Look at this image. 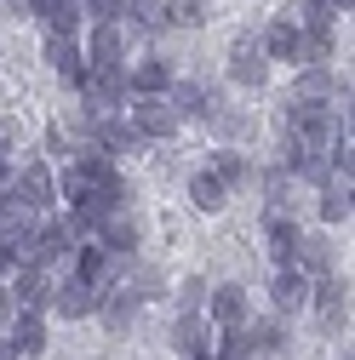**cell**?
<instances>
[{
	"label": "cell",
	"mask_w": 355,
	"mask_h": 360,
	"mask_svg": "<svg viewBox=\"0 0 355 360\" xmlns=\"http://www.w3.org/2000/svg\"><path fill=\"white\" fill-rule=\"evenodd\" d=\"M6 184H12V172H6V155H0V195H6Z\"/></svg>",
	"instance_id": "cell-34"
},
{
	"label": "cell",
	"mask_w": 355,
	"mask_h": 360,
	"mask_svg": "<svg viewBox=\"0 0 355 360\" xmlns=\"http://www.w3.org/2000/svg\"><path fill=\"white\" fill-rule=\"evenodd\" d=\"M189 360H212V354H189Z\"/></svg>",
	"instance_id": "cell-36"
},
{
	"label": "cell",
	"mask_w": 355,
	"mask_h": 360,
	"mask_svg": "<svg viewBox=\"0 0 355 360\" xmlns=\"http://www.w3.org/2000/svg\"><path fill=\"white\" fill-rule=\"evenodd\" d=\"M252 349H263V354H281V349H287V326H281V314H270V321H258V326H252Z\"/></svg>",
	"instance_id": "cell-27"
},
{
	"label": "cell",
	"mask_w": 355,
	"mask_h": 360,
	"mask_svg": "<svg viewBox=\"0 0 355 360\" xmlns=\"http://www.w3.org/2000/svg\"><path fill=\"white\" fill-rule=\"evenodd\" d=\"M263 52L281 58V63H292V58H298V23H292V18H275L270 29H263Z\"/></svg>",
	"instance_id": "cell-20"
},
{
	"label": "cell",
	"mask_w": 355,
	"mask_h": 360,
	"mask_svg": "<svg viewBox=\"0 0 355 360\" xmlns=\"http://www.w3.org/2000/svg\"><path fill=\"white\" fill-rule=\"evenodd\" d=\"M172 86V63L166 58H149V63H138V69H126V92L132 98H161Z\"/></svg>",
	"instance_id": "cell-12"
},
{
	"label": "cell",
	"mask_w": 355,
	"mask_h": 360,
	"mask_svg": "<svg viewBox=\"0 0 355 360\" xmlns=\"http://www.w3.org/2000/svg\"><path fill=\"white\" fill-rule=\"evenodd\" d=\"M161 23H172V29H201V23H206V0H161Z\"/></svg>",
	"instance_id": "cell-21"
},
{
	"label": "cell",
	"mask_w": 355,
	"mask_h": 360,
	"mask_svg": "<svg viewBox=\"0 0 355 360\" xmlns=\"http://www.w3.org/2000/svg\"><path fill=\"white\" fill-rule=\"evenodd\" d=\"M172 343L184 349V354H206V314H201V309H189L184 321H178V332H172Z\"/></svg>",
	"instance_id": "cell-23"
},
{
	"label": "cell",
	"mask_w": 355,
	"mask_h": 360,
	"mask_svg": "<svg viewBox=\"0 0 355 360\" xmlns=\"http://www.w3.org/2000/svg\"><path fill=\"white\" fill-rule=\"evenodd\" d=\"M270 297H275V314H298V309H309V275H304L298 263H281L275 281H270Z\"/></svg>",
	"instance_id": "cell-8"
},
{
	"label": "cell",
	"mask_w": 355,
	"mask_h": 360,
	"mask_svg": "<svg viewBox=\"0 0 355 360\" xmlns=\"http://www.w3.org/2000/svg\"><path fill=\"white\" fill-rule=\"evenodd\" d=\"M52 309L63 314V321H86V314L98 309V286H92V281H80V275L52 281Z\"/></svg>",
	"instance_id": "cell-6"
},
{
	"label": "cell",
	"mask_w": 355,
	"mask_h": 360,
	"mask_svg": "<svg viewBox=\"0 0 355 360\" xmlns=\"http://www.w3.org/2000/svg\"><path fill=\"white\" fill-rule=\"evenodd\" d=\"M98 240H104V252L109 257H132L138 252V223H132V212L120 206V212H109L104 223H98Z\"/></svg>",
	"instance_id": "cell-10"
},
{
	"label": "cell",
	"mask_w": 355,
	"mask_h": 360,
	"mask_svg": "<svg viewBox=\"0 0 355 360\" xmlns=\"http://www.w3.org/2000/svg\"><path fill=\"white\" fill-rule=\"evenodd\" d=\"M6 195H12V200H23V206H35V212H46V206H52V195H58L46 160H23V172H12Z\"/></svg>",
	"instance_id": "cell-2"
},
{
	"label": "cell",
	"mask_w": 355,
	"mask_h": 360,
	"mask_svg": "<svg viewBox=\"0 0 355 360\" xmlns=\"http://www.w3.org/2000/svg\"><path fill=\"white\" fill-rule=\"evenodd\" d=\"M206 314H212V326H247V292L241 286H218L206 297Z\"/></svg>",
	"instance_id": "cell-14"
},
{
	"label": "cell",
	"mask_w": 355,
	"mask_h": 360,
	"mask_svg": "<svg viewBox=\"0 0 355 360\" xmlns=\"http://www.w3.org/2000/svg\"><path fill=\"white\" fill-rule=\"evenodd\" d=\"M252 332L247 326H218V354L212 360H252Z\"/></svg>",
	"instance_id": "cell-24"
},
{
	"label": "cell",
	"mask_w": 355,
	"mask_h": 360,
	"mask_svg": "<svg viewBox=\"0 0 355 360\" xmlns=\"http://www.w3.org/2000/svg\"><path fill=\"white\" fill-rule=\"evenodd\" d=\"M355 212V200H349V177H327V184H321V223H344Z\"/></svg>",
	"instance_id": "cell-19"
},
{
	"label": "cell",
	"mask_w": 355,
	"mask_h": 360,
	"mask_svg": "<svg viewBox=\"0 0 355 360\" xmlns=\"http://www.w3.org/2000/svg\"><path fill=\"white\" fill-rule=\"evenodd\" d=\"M178 120H184V115L166 103V92H161V98H138V103H132V131H138L144 143H149V138H172Z\"/></svg>",
	"instance_id": "cell-5"
},
{
	"label": "cell",
	"mask_w": 355,
	"mask_h": 360,
	"mask_svg": "<svg viewBox=\"0 0 355 360\" xmlns=\"http://www.w3.org/2000/svg\"><path fill=\"white\" fill-rule=\"evenodd\" d=\"M292 263L304 269L309 281L332 275V240H327V235H298V252H292Z\"/></svg>",
	"instance_id": "cell-13"
},
{
	"label": "cell",
	"mask_w": 355,
	"mask_h": 360,
	"mask_svg": "<svg viewBox=\"0 0 355 360\" xmlns=\"http://www.w3.org/2000/svg\"><path fill=\"white\" fill-rule=\"evenodd\" d=\"M270 252H275V263H292V252H298V223L287 212H270Z\"/></svg>",
	"instance_id": "cell-22"
},
{
	"label": "cell",
	"mask_w": 355,
	"mask_h": 360,
	"mask_svg": "<svg viewBox=\"0 0 355 360\" xmlns=\"http://www.w3.org/2000/svg\"><path fill=\"white\" fill-rule=\"evenodd\" d=\"M12 269H18V246L0 240V275H12Z\"/></svg>",
	"instance_id": "cell-30"
},
{
	"label": "cell",
	"mask_w": 355,
	"mask_h": 360,
	"mask_svg": "<svg viewBox=\"0 0 355 360\" xmlns=\"http://www.w3.org/2000/svg\"><path fill=\"white\" fill-rule=\"evenodd\" d=\"M12 349H18V354H46V321H40V309H18Z\"/></svg>",
	"instance_id": "cell-15"
},
{
	"label": "cell",
	"mask_w": 355,
	"mask_h": 360,
	"mask_svg": "<svg viewBox=\"0 0 355 360\" xmlns=\"http://www.w3.org/2000/svg\"><path fill=\"white\" fill-rule=\"evenodd\" d=\"M120 58H126V40H120L115 18H98L92 46H86V69H120Z\"/></svg>",
	"instance_id": "cell-9"
},
{
	"label": "cell",
	"mask_w": 355,
	"mask_h": 360,
	"mask_svg": "<svg viewBox=\"0 0 355 360\" xmlns=\"http://www.w3.org/2000/svg\"><path fill=\"white\" fill-rule=\"evenodd\" d=\"M332 0H298V29H332Z\"/></svg>",
	"instance_id": "cell-28"
},
{
	"label": "cell",
	"mask_w": 355,
	"mask_h": 360,
	"mask_svg": "<svg viewBox=\"0 0 355 360\" xmlns=\"http://www.w3.org/2000/svg\"><path fill=\"white\" fill-rule=\"evenodd\" d=\"M166 103L178 109V115H195V120H212L218 109H224V103H218V92H206V86H195V80H184V86H166Z\"/></svg>",
	"instance_id": "cell-11"
},
{
	"label": "cell",
	"mask_w": 355,
	"mask_h": 360,
	"mask_svg": "<svg viewBox=\"0 0 355 360\" xmlns=\"http://www.w3.org/2000/svg\"><path fill=\"white\" fill-rule=\"evenodd\" d=\"M12 314H18V303H12V292H6V286H0V326H6Z\"/></svg>",
	"instance_id": "cell-32"
},
{
	"label": "cell",
	"mask_w": 355,
	"mask_h": 360,
	"mask_svg": "<svg viewBox=\"0 0 355 360\" xmlns=\"http://www.w3.org/2000/svg\"><path fill=\"white\" fill-rule=\"evenodd\" d=\"M46 63L63 86H75L80 92V80H86V52L75 46V34H46Z\"/></svg>",
	"instance_id": "cell-7"
},
{
	"label": "cell",
	"mask_w": 355,
	"mask_h": 360,
	"mask_svg": "<svg viewBox=\"0 0 355 360\" xmlns=\"http://www.w3.org/2000/svg\"><path fill=\"white\" fill-rule=\"evenodd\" d=\"M0 360H23V354L12 349V338H0Z\"/></svg>",
	"instance_id": "cell-33"
},
{
	"label": "cell",
	"mask_w": 355,
	"mask_h": 360,
	"mask_svg": "<svg viewBox=\"0 0 355 360\" xmlns=\"http://www.w3.org/2000/svg\"><path fill=\"white\" fill-rule=\"evenodd\" d=\"M309 303H316L321 326H327L332 338L349 326V281H338V275H321V281H309Z\"/></svg>",
	"instance_id": "cell-1"
},
{
	"label": "cell",
	"mask_w": 355,
	"mask_h": 360,
	"mask_svg": "<svg viewBox=\"0 0 355 360\" xmlns=\"http://www.w3.org/2000/svg\"><path fill=\"white\" fill-rule=\"evenodd\" d=\"M332 92H338L332 69H327V63H304V75H298V98H332Z\"/></svg>",
	"instance_id": "cell-26"
},
{
	"label": "cell",
	"mask_w": 355,
	"mask_h": 360,
	"mask_svg": "<svg viewBox=\"0 0 355 360\" xmlns=\"http://www.w3.org/2000/svg\"><path fill=\"white\" fill-rule=\"evenodd\" d=\"M230 80L235 86H263V80H270V52H263V40L235 34V46H230Z\"/></svg>",
	"instance_id": "cell-3"
},
{
	"label": "cell",
	"mask_w": 355,
	"mask_h": 360,
	"mask_svg": "<svg viewBox=\"0 0 355 360\" xmlns=\"http://www.w3.org/2000/svg\"><path fill=\"white\" fill-rule=\"evenodd\" d=\"M144 138H138V131H132V120L120 126L115 115H98V149H138Z\"/></svg>",
	"instance_id": "cell-25"
},
{
	"label": "cell",
	"mask_w": 355,
	"mask_h": 360,
	"mask_svg": "<svg viewBox=\"0 0 355 360\" xmlns=\"http://www.w3.org/2000/svg\"><path fill=\"white\" fill-rule=\"evenodd\" d=\"M212 172L224 177V189H241V184H258V166L241 155V149H218L212 155Z\"/></svg>",
	"instance_id": "cell-18"
},
{
	"label": "cell",
	"mask_w": 355,
	"mask_h": 360,
	"mask_svg": "<svg viewBox=\"0 0 355 360\" xmlns=\"http://www.w3.org/2000/svg\"><path fill=\"white\" fill-rule=\"evenodd\" d=\"M201 297H206V286H201V281H189V286H184V309H201Z\"/></svg>",
	"instance_id": "cell-31"
},
{
	"label": "cell",
	"mask_w": 355,
	"mask_h": 360,
	"mask_svg": "<svg viewBox=\"0 0 355 360\" xmlns=\"http://www.w3.org/2000/svg\"><path fill=\"white\" fill-rule=\"evenodd\" d=\"M349 6H355V0H332V12H349Z\"/></svg>",
	"instance_id": "cell-35"
},
{
	"label": "cell",
	"mask_w": 355,
	"mask_h": 360,
	"mask_svg": "<svg viewBox=\"0 0 355 360\" xmlns=\"http://www.w3.org/2000/svg\"><path fill=\"white\" fill-rule=\"evenodd\" d=\"M35 12L46 18L52 34H75V29L86 23V6H80V0H35Z\"/></svg>",
	"instance_id": "cell-16"
},
{
	"label": "cell",
	"mask_w": 355,
	"mask_h": 360,
	"mask_svg": "<svg viewBox=\"0 0 355 360\" xmlns=\"http://www.w3.org/2000/svg\"><path fill=\"white\" fill-rule=\"evenodd\" d=\"M189 200H195V212H224L230 206V189H224V177H218V172H195L189 177Z\"/></svg>",
	"instance_id": "cell-17"
},
{
	"label": "cell",
	"mask_w": 355,
	"mask_h": 360,
	"mask_svg": "<svg viewBox=\"0 0 355 360\" xmlns=\"http://www.w3.org/2000/svg\"><path fill=\"white\" fill-rule=\"evenodd\" d=\"M18 143H23V126H18L12 115H0V155H12Z\"/></svg>",
	"instance_id": "cell-29"
},
{
	"label": "cell",
	"mask_w": 355,
	"mask_h": 360,
	"mask_svg": "<svg viewBox=\"0 0 355 360\" xmlns=\"http://www.w3.org/2000/svg\"><path fill=\"white\" fill-rule=\"evenodd\" d=\"M52 281H58L52 269H40V263H18L6 292H12L18 309H46V303H52Z\"/></svg>",
	"instance_id": "cell-4"
}]
</instances>
